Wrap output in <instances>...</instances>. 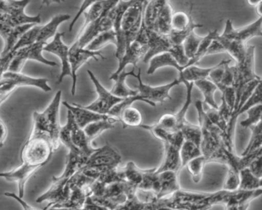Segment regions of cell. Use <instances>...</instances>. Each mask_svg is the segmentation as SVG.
<instances>
[{
    "label": "cell",
    "instance_id": "cell-1",
    "mask_svg": "<svg viewBox=\"0 0 262 210\" xmlns=\"http://www.w3.org/2000/svg\"><path fill=\"white\" fill-rule=\"evenodd\" d=\"M62 90L56 92L50 105L42 113L33 112V128L30 137L44 136L51 142L53 150L56 151L60 146L59 133V107L62 98Z\"/></svg>",
    "mask_w": 262,
    "mask_h": 210
},
{
    "label": "cell",
    "instance_id": "cell-2",
    "mask_svg": "<svg viewBox=\"0 0 262 210\" xmlns=\"http://www.w3.org/2000/svg\"><path fill=\"white\" fill-rule=\"evenodd\" d=\"M225 190L215 193H197L181 189L168 197L161 199L164 205L179 210H211L214 205H222Z\"/></svg>",
    "mask_w": 262,
    "mask_h": 210
},
{
    "label": "cell",
    "instance_id": "cell-3",
    "mask_svg": "<svg viewBox=\"0 0 262 210\" xmlns=\"http://www.w3.org/2000/svg\"><path fill=\"white\" fill-rule=\"evenodd\" d=\"M145 1L133 0L122 15L120 27L116 34V57L118 61L122 58L125 49L136 39L142 22L144 6Z\"/></svg>",
    "mask_w": 262,
    "mask_h": 210
},
{
    "label": "cell",
    "instance_id": "cell-4",
    "mask_svg": "<svg viewBox=\"0 0 262 210\" xmlns=\"http://www.w3.org/2000/svg\"><path fill=\"white\" fill-rule=\"evenodd\" d=\"M195 107L199 116V126L202 132L201 151L206 159L207 162H210L223 147L225 134L208 119L203 104L200 100L195 101Z\"/></svg>",
    "mask_w": 262,
    "mask_h": 210
},
{
    "label": "cell",
    "instance_id": "cell-5",
    "mask_svg": "<svg viewBox=\"0 0 262 210\" xmlns=\"http://www.w3.org/2000/svg\"><path fill=\"white\" fill-rule=\"evenodd\" d=\"M59 141L60 144L67 147L69 152L78 153L86 160L97 150L91 145L83 129L78 126L73 114L69 110L67 124L61 127Z\"/></svg>",
    "mask_w": 262,
    "mask_h": 210
},
{
    "label": "cell",
    "instance_id": "cell-6",
    "mask_svg": "<svg viewBox=\"0 0 262 210\" xmlns=\"http://www.w3.org/2000/svg\"><path fill=\"white\" fill-rule=\"evenodd\" d=\"M29 3V0H0V23H4L13 28L27 24H40V15L30 16L25 13V8Z\"/></svg>",
    "mask_w": 262,
    "mask_h": 210
},
{
    "label": "cell",
    "instance_id": "cell-7",
    "mask_svg": "<svg viewBox=\"0 0 262 210\" xmlns=\"http://www.w3.org/2000/svg\"><path fill=\"white\" fill-rule=\"evenodd\" d=\"M53 152L51 142L47 137H30L23 147L21 159L24 164L40 168L50 161Z\"/></svg>",
    "mask_w": 262,
    "mask_h": 210
},
{
    "label": "cell",
    "instance_id": "cell-8",
    "mask_svg": "<svg viewBox=\"0 0 262 210\" xmlns=\"http://www.w3.org/2000/svg\"><path fill=\"white\" fill-rule=\"evenodd\" d=\"M254 52L255 47L253 45L248 46L247 53L243 61L232 66L234 73V87L236 94L235 106L234 110L237 109L240 100L242 89L248 83L259 78L254 72ZM233 111V112H234ZM232 112V113H233Z\"/></svg>",
    "mask_w": 262,
    "mask_h": 210
},
{
    "label": "cell",
    "instance_id": "cell-9",
    "mask_svg": "<svg viewBox=\"0 0 262 210\" xmlns=\"http://www.w3.org/2000/svg\"><path fill=\"white\" fill-rule=\"evenodd\" d=\"M184 141L185 139L180 131L171 133L169 141L163 144V160L160 167L156 168V173L164 171H174L179 173L182 169L180 150Z\"/></svg>",
    "mask_w": 262,
    "mask_h": 210
},
{
    "label": "cell",
    "instance_id": "cell-10",
    "mask_svg": "<svg viewBox=\"0 0 262 210\" xmlns=\"http://www.w3.org/2000/svg\"><path fill=\"white\" fill-rule=\"evenodd\" d=\"M47 44L42 42H36L32 45L23 48L15 52L14 57L10 62L7 72L21 73V70L24 64L29 60L39 61L42 64L50 66H58L55 61H50L44 58L42 55L44 47Z\"/></svg>",
    "mask_w": 262,
    "mask_h": 210
},
{
    "label": "cell",
    "instance_id": "cell-11",
    "mask_svg": "<svg viewBox=\"0 0 262 210\" xmlns=\"http://www.w3.org/2000/svg\"><path fill=\"white\" fill-rule=\"evenodd\" d=\"M122 162V156L119 152L110 144H105L88 158L82 168H92L98 170L99 173L107 169L117 168ZM100 176V175H99Z\"/></svg>",
    "mask_w": 262,
    "mask_h": 210
},
{
    "label": "cell",
    "instance_id": "cell-12",
    "mask_svg": "<svg viewBox=\"0 0 262 210\" xmlns=\"http://www.w3.org/2000/svg\"><path fill=\"white\" fill-rule=\"evenodd\" d=\"M141 76H142V71L139 68V73L135 77L139 81V84L137 86L138 94L151 107H156L157 102H163L166 99L171 100L170 90L174 86L179 85L182 83L178 78V79H174L172 82H170L169 84L152 87L148 84H144Z\"/></svg>",
    "mask_w": 262,
    "mask_h": 210
},
{
    "label": "cell",
    "instance_id": "cell-13",
    "mask_svg": "<svg viewBox=\"0 0 262 210\" xmlns=\"http://www.w3.org/2000/svg\"><path fill=\"white\" fill-rule=\"evenodd\" d=\"M90 79L94 84L96 92L98 94V98L94 102L92 103L90 105L85 106V108L99 113V114H108L110 110L114 106L120 103L124 98H118L115 96L111 91H108L95 76L93 72L90 70H87Z\"/></svg>",
    "mask_w": 262,
    "mask_h": 210
},
{
    "label": "cell",
    "instance_id": "cell-14",
    "mask_svg": "<svg viewBox=\"0 0 262 210\" xmlns=\"http://www.w3.org/2000/svg\"><path fill=\"white\" fill-rule=\"evenodd\" d=\"M200 27H202V25L194 23L189 14L185 12H176L171 18V32L168 38L173 44L182 45L185 38L196 28Z\"/></svg>",
    "mask_w": 262,
    "mask_h": 210
},
{
    "label": "cell",
    "instance_id": "cell-15",
    "mask_svg": "<svg viewBox=\"0 0 262 210\" xmlns=\"http://www.w3.org/2000/svg\"><path fill=\"white\" fill-rule=\"evenodd\" d=\"M110 11L86 27L82 28L77 39L73 44L79 49H85L98 35L113 29V18Z\"/></svg>",
    "mask_w": 262,
    "mask_h": 210
},
{
    "label": "cell",
    "instance_id": "cell-16",
    "mask_svg": "<svg viewBox=\"0 0 262 210\" xmlns=\"http://www.w3.org/2000/svg\"><path fill=\"white\" fill-rule=\"evenodd\" d=\"M247 49L248 46L245 43L225 39L220 35H217L208 47L206 55L227 52L232 57L236 64H237L243 61L246 55Z\"/></svg>",
    "mask_w": 262,
    "mask_h": 210
},
{
    "label": "cell",
    "instance_id": "cell-17",
    "mask_svg": "<svg viewBox=\"0 0 262 210\" xmlns=\"http://www.w3.org/2000/svg\"><path fill=\"white\" fill-rule=\"evenodd\" d=\"M261 26L262 17H259L257 21H254L251 24L239 29H234L233 27L232 21L228 19L227 20L225 24L223 33L220 35L225 39L239 41V42L246 44L248 40L254 37L262 36Z\"/></svg>",
    "mask_w": 262,
    "mask_h": 210
},
{
    "label": "cell",
    "instance_id": "cell-18",
    "mask_svg": "<svg viewBox=\"0 0 262 210\" xmlns=\"http://www.w3.org/2000/svg\"><path fill=\"white\" fill-rule=\"evenodd\" d=\"M98 58L105 59V57L99 51V52H93V51H90L86 49H79L74 44L70 48L69 60H70V68H71L72 78H73L71 92L73 96L76 95L77 72L79 67L91 58L98 61Z\"/></svg>",
    "mask_w": 262,
    "mask_h": 210
},
{
    "label": "cell",
    "instance_id": "cell-19",
    "mask_svg": "<svg viewBox=\"0 0 262 210\" xmlns=\"http://www.w3.org/2000/svg\"><path fill=\"white\" fill-rule=\"evenodd\" d=\"M147 35V44L148 51L143 57V62L148 63L151 58L156 55L163 53H171L173 48L176 44H173L170 41L168 35H161L154 31L149 30L145 28Z\"/></svg>",
    "mask_w": 262,
    "mask_h": 210
},
{
    "label": "cell",
    "instance_id": "cell-20",
    "mask_svg": "<svg viewBox=\"0 0 262 210\" xmlns=\"http://www.w3.org/2000/svg\"><path fill=\"white\" fill-rule=\"evenodd\" d=\"M63 33L57 32L53 38L51 42L47 43L44 47L43 51L54 54L56 56L59 57L62 63V72L59 75L57 84L62 83V80L66 76L72 77L71 68H70V60H69V52L70 48L62 41Z\"/></svg>",
    "mask_w": 262,
    "mask_h": 210
},
{
    "label": "cell",
    "instance_id": "cell-21",
    "mask_svg": "<svg viewBox=\"0 0 262 210\" xmlns=\"http://www.w3.org/2000/svg\"><path fill=\"white\" fill-rule=\"evenodd\" d=\"M47 78H36L27 76L22 73L7 72L0 78V86L5 84H11L16 87L20 86H30L40 88L45 92L51 91L52 88L48 84Z\"/></svg>",
    "mask_w": 262,
    "mask_h": 210
},
{
    "label": "cell",
    "instance_id": "cell-22",
    "mask_svg": "<svg viewBox=\"0 0 262 210\" xmlns=\"http://www.w3.org/2000/svg\"><path fill=\"white\" fill-rule=\"evenodd\" d=\"M148 51V45L139 40L136 39L126 49L125 53L119 61L117 70L110 76V80L116 78L118 75L123 72L128 64L136 66L141 58H143Z\"/></svg>",
    "mask_w": 262,
    "mask_h": 210
},
{
    "label": "cell",
    "instance_id": "cell-23",
    "mask_svg": "<svg viewBox=\"0 0 262 210\" xmlns=\"http://www.w3.org/2000/svg\"><path fill=\"white\" fill-rule=\"evenodd\" d=\"M39 167H33L24 164L13 170L8 172H0V178L6 179L8 182H16L19 190V196L24 198L25 193L26 183L30 176L39 170Z\"/></svg>",
    "mask_w": 262,
    "mask_h": 210
},
{
    "label": "cell",
    "instance_id": "cell-24",
    "mask_svg": "<svg viewBox=\"0 0 262 210\" xmlns=\"http://www.w3.org/2000/svg\"><path fill=\"white\" fill-rule=\"evenodd\" d=\"M62 103L67 107V110L71 112L76 124L82 129L85 128L91 123L108 119L111 116L108 114H99V113H95L79 104H73L72 105L67 101H62Z\"/></svg>",
    "mask_w": 262,
    "mask_h": 210
},
{
    "label": "cell",
    "instance_id": "cell-25",
    "mask_svg": "<svg viewBox=\"0 0 262 210\" xmlns=\"http://www.w3.org/2000/svg\"><path fill=\"white\" fill-rule=\"evenodd\" d=\"M35 25L27 24L13 28L4 23H0V36L4 41V48L1 56L4 57L12 52L21 36Z\"/></svg>",
    "mask_w": 262,
    "mask_h": 210
},
{
    "label": "cell",
    "instance_id": "cell-26",
    "mask_svg": "<svg viewBox=\"0 0 262 210\" xmlns=\"http://www.w3.org/2000/svg\"><path fill=\"white\" fill-rule=\"evenodd\" d=\"M159 182V192L158 199H164L181 190L179 180V173L174 171H164L156 173Z\"/></svg>",
    "mask_w": 262,
    "mask_h": 210
},
{
    "label": "cell",
    "instance_id": "cell-27",
    "mask_svg": "<svg viewBox=\"0 0 262 210\" xmlns=\"http://www.w3.org/2000/svg\"><path fill=\"white\" fill-rule=\"evenodd\" d=\"M136 75L134 70L128 72L124 70L123 72H121L119 75H118L116 78L113 79V81H115V84L113 85V89H112L111 93L115 96L121 98H128V97L135 96V95H138L137 90H133V89L130 88L125 82L127 77H136Z\"/></svg>",
    "mask_w": 262,
    "mask_h": 210
},
{
    "label": "cell",
    "instance_id": "cell-28",
    "mask_svg": "<svg viewBox=\"0 0 262 210\" xmlns=\"http://www.w3.org/2000/svg\"><path fill=\"white\" fill-rule=\"evenodd\" d=\"M70 18L71 16L68 14H59V15H55L50 22L41 27L37 38V42L47 44V41L53 37L54 38L55 35L57 33L59 26L64 21L70 19Z\"/></svg>",
    "mask_w": 262,
    "mask_h": 210
},
{
    "label": "cell",
    "instance_id": "cell-29",
    "mask_svg": "<svg viewBox=\"0 0 262 210\" xmlns=\"http://www.w3.org/2000/svg\"><path fill=\"white\" fill-rule=\"evenodd\" d=\"M118 122H120V121L118 118L111 116L108 119L102 120V121L91 123V124L87 125L83 129V130L89 141L92 143V141L95 138L99 136L102 132L113 128L115 127V124Z\"/></svg>",
    "mask_w": 262,
    "mask_h": 210
},
{
    "label": "cell",
    "instance_id": "cell-30",
    "mask_svg": "<svg viewBox=\"0 0 262 210\" xmlns=\"http://www.w3.org/2000/svg\"><path fill=\"white\" fill-rule=\"evenodd\" d=\"M148 64H149V67L147 71L148 75H152L158 69L164 67H174L176 70L179 71V73L185 70L184 67L178 64L176 59L169 53H163L156 55L150 60Z\"/></svg>",
    "mask_w": 262,
    "mask_h": 210
},
{
    "label": "cell",
    "instance_id": "cell-31",
    "mask_svg": "<svg viewBox=\"0 0 262 210\" xmlns=\"http://www.w3.org/2000/svg\"><path fill=\"white\" fill-rule=\"evenodd\" d=\"M172 7L169 2L165 0L158 16L156 24V32L163 35H169L171 32V18H172Z\"/></svg>",
    "mask_w": 262,
    "mask_h": 210
},
{
    "label": "cell",
    "instance_id": "cell-32",
    "mask_svg": "<svg viewBox=\"0 0 262 210\" xmlns=\"http://www.w3.org/2000/svg\"><path fill=\"white\" fill-rule=\"evenodd\" d=\"M162 204V199L154 202H143L138 199L135 194L115 210H156Z\"/></svg>",
    "mask_w": 262,
    "mask_h": 210
},
{
    "label": "cell",
    "instance_id": "cell-33",
    "mask_svg": "<svg viewBox=\"0 0 262 210\" xmlns=\"http://www.w3.org/2000/svg\"><path fill=\"white\" fill-rule=\"evenodd\" d=\"M145 170H141L134 162L130 161L125 165V167L122 168L124 182L129 184L133 188L137 190L143 179Z\"/></svg>",
    "mask_w": 262,
    "mask_h": 210
},
{
    "label": "cell",
    "instance_id": "cell-34",
    "mask_svg": "<svg viewBox=\"0 0 262 210\" xmlns=\"http://www.w3.org/2000/svg\"><path fill=\"white\" fill-rule=\"evenodd\" d=\"M194 85L201 90L204 96V103L211 108L219 109V105L214 100V93L217 90L215 84L210 80L202 79L194 82Z\"/></svg>",
    "mask_w": 262,
    "mask_h": 210
},
{
    "label": "cell",
    "instance_id": "cell-35",
    "mask_svg": "<svg viewBox=\"0 0 262 210\" xmlns=\"http://www.w3.org/2000/svg\"><path fill=\"white\" fill-rule=\"evenodd\" d=\"M261 187L262 179L254 176L248 168L239 171V186L237 190L254 191L262 189Z\"/></svg>",
    "mask_w": 262,
    "mask_h": 210
},
{
    "label": "cell",
    "instance_id": "cell-36",
    "mask_svg": "<svg viewBox=\"0 0 262 210\" xmlns=\"http://www.w3.org/2000/svg\"><path fill=\"white\" fill-rule=\"evenodd\" d=\"M212 69L213 67L203 68L196 65L189 66L179 73V79L180 80L181 82L182 81H185L194 84L195 81L206 79Z\"/></svg>",
    "mask_w": 262,
    "mask_h": 210
},
{
    "label": "cell",
    "instance_id": "cell-37",
    "mask_svg": "<svg viewBox=\"0 0 262 210\" xmlns=\"http://www.w3.org/2000/svg\"><path fill=\"white\" fill-rule=\"evenodd\" d=\"M119 120L123 124L124 128L127 127H139L142 124V114L139 109L130 106L122 110Z\"/></svg>",
    "mask_w": 262,
    "mask_h": 210
},
{
    "label": "cell",
    "instance_id": "cell-38",
    "mask_svg": "<svg viewBox=\"0 0 262 210\" xmlns=\"http://www.w3.org/2000/svg\"><path fill=\"white\" fill-rule=\"evenodd\" d=\"M110 43L116 44V46L117 44V38L113 29H110L98 35L85 49L93 52H99L101 49Z\"/></svg>",
    "mask_w": 262,
    "mask_h": 210
},
{
    "label": "cell",
    "instance_id": "cell-39",
    "mask_svg": "<svg viewBox=\"0 0 262 210\" xmlns=\"http://www.w3.org/2000/svg\"><path fill=\"white\" fill-rule=\"evenodd\" d=\"M202 151H201L200 147L193 144L190 141H185L182 144L180 150V159L181 165L182 168L186 167L188 162L192 160L194 158L201 156Z\"/></svg>",
    "mask_w": 262,
    "mask_h": 210
},
{
    "label": "cell",
    "instance_id": "cell-40",
    "mask_svg": "<svg viewBox=\"0 0 262 210\" xmlns=\"http://www.w3.org/2000/svg\"><path fill=\"white\" fill-rule=\"evenodd\" d=\"M250 129L252 131L251 139H250L249 143H248L246 148L244 150L243 153L241 154V156H245V155L248 154V153L262 149L261 122L252 126V127H250Z\"/></svg>",
    "mask_w": 262,
    "mask_h": 210
},
{
    "label": "cell",
    "instance_id": "cell-41",
    "mask_svg": "<svg viewBox=\"0 0 262 210\" xmlns=\"http://www.w3.org/2000/svg\"><path fill=\"white\" fill-rule=\"evenodd\" d=\"M185 141H190L200 147L202 141V132L199 125L191 124L188 121L179 129Z\"/></svg>",
    "mask_w": 262,
    "mask_h": 210
},
{
    "label": "cell",
    "instance_id": "cell-42",
    "mask_svg": "<svg viewBox=\"0 0 262 210\" xmlns=\"http://www.w3.org/2000/svg\"><path fill=\"white\" fill-rule=\"evenodd\" d=\"M42 26L39 25H35L31 29H29L27 32L24 34L22 36L19 38L16 42V45L13 48L12 52H17L19 49H23L27 46L32 45L37 42L38 36H39V31H40Z\"/></svg>",
    "mask_w": 262,
    "mask_h": 210
},
{
    "label": "cell",
    "instance_id": "cell-43",
    "mask_svg": "<svg viewBox=\"0 0 262 210\" xmlns=\"http://www.w3.org/2000/svg\"><path fill=\"white\" fill-rule=\"evenodd\" d=\"M206 164V159L203 155H201L188 162L186 167L191 174L193 182L195 183H199L200 182L203 174L204 168Z\"/></svg>",
    "mask_w": 262,
    "mask_h": 210
},
{
    "label": "cell",
    "instance_id": "cell-44",
    "mask_svg": "<svg viewBox=\"0 0 262 210\" xmlns=\"http://www.w3.org/2000/svg\"><path fill=\"white\" fill-rule=\"evenodd\" d=\"M203 37L199 36L194 32H191L182 43L184 52L188 59L194 58L198 52L199 45L202 42Z\"/></svg>",
    "mask_w": 262,
    "mask_h": 210
},
{
    "label": "cell",
    "instance_id": "cell-45",
    "mask_svg": "<svg viewBox=\"0 0 262 210\" xmlns=\"http://www.w3.org/2000/svg\"><path fill=\"white\" fill-rule=\"evenodd\" d=\"M246 113H248V118L241 122V125L245 128H250L252 126L261 122L262 104L254 106L250 108Z\"/></svg>",
    "mask_w": 262,
    "mask_h": 210
},
{
    "label": "cell",
    "instance_id": "cell-46",
    "mask_svg": "<svg viewBox=\"0 0 262 210\" xmlns=\"http://www.w3.org/2000/svg\"><path fill=\"white\" fill-rule=\"evenodd\" d=\"M138 101H143V102L147 103V101H145L142 97L139 96V94H138V95H135V96H130L128 97V98H124L120 103L116 104V106H114V107L112 108V110H110L108 114L110 115V116H114V118H118V119L119 120V116H120L122 110H123L124 109L127 108V107H130L133 103ZM147 104H148V103H147ZM119 121H120V120H119Z\"/></svg>",
    "mask_w": 262,
    "mask_h": 210
},
{
    "label": "cell",
    "instance_id": "cell-47",
    "mask_svg": "<svg viewBox=\"0 0 262 210\" xmlns=\"http://www.w3.org/2000/svg\"><path fill=\"white\" fill-rule=\"evenodd\" d=\"M156 124H157L159 127L164 129V130L171 132V133L179 131V128H178V123L176 115L172 114V113H166V114H164Z\"/></svg>",
    "mask_w": 262,
    "mask_h": 210
},
{
    "label": "cell",
    "instance_id": "cell-48",
    "mask_svg": "<svg viewBox=\"0 0 262 210\" xmlns=\"http://www.w3.org/2000/svg\"><path fill=\"white\" fill-rule=\"evenodd\" d=\"M239 173L232 170H228L226 179L223 185V190L228 192H234L238 190Z\"/></svg>",
    "mask_w": 262,
    "mask_h": 210
},
{
    "label": "cell",
    "instance_id": "cell-49",
    "mask_svg": "<svg viewBox=\"0 0 262 210\" xmlns=\"http://www.w3.org/2000/svg\"><path fill=\"white\" fill-rule=\"evenodd\" d=\"M229 63H227L225 65V71L220 82L216 85L219 90L225 87H233L234 84V73H233L232 67H229Z\"/></svg>",
    "mask_w": 262,
    "mask_h": 210
},
{
    "label": "cell",
    "instance_id": "cell-50",
    "mask_svg": "<svg viewBox=\"0 0 262 210\" xmlns=\"http://www.w3.org/2000/svg\"><path fill=\"white\" fill-rule=\"evenodd\" d=\"M220 91L222 93V100L225 101L231 112L234 111L236 101V94L234 87H225L221 89Z\"/></svg>",
    "mask_w": 262,
    "mask_h": 210
},
{
    "label": "cell",
    "instance_id": "cell-51",
    "mask_svg": "<svg viewBox=\"0 0 262 210\" xmlns=\"http://www.w3.org/2000/svg\"><path fill=\"white\" fill-rule=\"evenodd\" d=\"M248 170L256 177L262 179V155L257 156L248 166Z\"/></svg>",
    "mask_w": 262,
    "mask_h": 210
},
{
    "label": "cell",
    "instance_id": "cell-52",
    "mask_svg": "<svg viewBox=\"0 0 262 210\" xmlns=\"http://www.w3.org/2000/svg\"><path fill=\"white\" fill-rule=\"evenodd\" d=\"M16 88L17 87L11 84H5L0 86V104H2Z\"/></svg>",
    "mask_w": 262,
    "mask_h": 210
},
{
    "label": "cell",
    "instance_id": "cell-53",
    "mask_svg": "<svg viewBox=\"0 0 262 210\" xmlns=\"http://www.w3.org/2000/svg\"><path fill=\"white\" fill-rule=\"evenodd\" d=\"M4 194H5V196H7V197L13 198L15 200L17 201V202L22 205L24 210H39L38 209V208H35V207L32 206L30 204L27 203V202H25V201L23 199V198L19 197V196L15 194V193L7 192V193H5Z\"/></svg>",
    "mask_w": 262,
    "mask_h": 210
},
{
    "label": "cell",
    "instance_id": "cell-54",
    "mask_svg": "<svg viewBox=\"0 0 262 210\" xmlns=\"http://www.w3.org/2000/svg\"><path fill=\"white\" fill-rule=\"evenodd\" d=\"M94 2L95 1H93V0H91V1L83 2L82 6H81L80 9H79V12H78V13L76 14V17H75L74 19H73V21H72L71 24H70V29H69V31H70V32H71V31L73 30V26H74L75 23L76 22V21H77V20L79 19V17H80V15H82V14H83L84 12H85V11L87 10V9H89V7H90V6H91V5H93Z\"/></svg>",
    "mask_w": 262,
    "mask_h": 210
},
{
    "label": "cell",
    "instance_id": "cell-55",
    "mask_svg": "<svg viewBox=\"0 0 262 210\" xmlns=\"http://www.w3.org/2000/svg\"><path fill=\"white\" fill-rule=\"evenodd\" d=\"M7 137V127L5 123L0 118V147H4Z\"/></svg>",
    "mask_w": 262,
    "mask_h": 210
},
{
    "label": "cell",
    "instance_id": "cell-56",
    "mask_svg": "<svg viewBox=\"0 0 262 210\" xmlns=\"http://www.w3.org/2000/svg\"><path fill=\"white\" fill-rule=\"evenodd\" d=\"M262 1L256 6V9H257V12L258 13L259 17H262Z\"/></svg>",
    "mask_w": 262,
    "mask_h": 210
},
{
    "label": "cell",
    "instance_id": "cell-57",
    "mask_svg": "<svg viewBox=\"0 0 262 210\" xmlns=\"http://www.w3.org/2000/svg\"><path fill=\"white\" fill-rule=\"evenodd\" d=\"M162 203H163V202H162ZM156 210H179V209H176V208H169V207L165 206V205H164V204H162V205H161L160 207H159V208H157Z\"/></svg>",
    "mask_w": 262,
    "mask_h": 210
},
{
    "label": "cell",
    "instance_id": "cell-58",
    "mask_svg": "<svg viewBox=\"0 0 262 210\" xmlns=\"http://www.w3.org/2000/svg\"><path fill=\"white\" fill-rule=\"evenodd\" d=\"M260 1L261 0H257V1H248V3H249V5H251V6H254V7H256V6H257V5L259 4V3H260Z\"/></svg>",
    "mask_w": 262,
    "mask_h": 210
},
{
    "label": "cell",
    "instance_id": "cell-59",
    "mask_svg": "<svg viewBox=\"0 0 262 210\" xmlns=\"http://www.w3.org/2000/svg\"><path fill=\"white\" fill-rule=\"evenodd\" d=\"M47 210H62V209H61V208H48V209H47Z\"/></svg>",
    "mask_w": 262,
    "mask_h": 210
}]
</instances>
